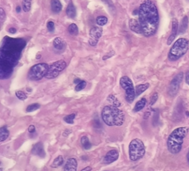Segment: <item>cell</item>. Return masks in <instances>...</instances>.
<instances>
[{"mask_svg": "<svg viewBox=\"0 0 189 171\" xmlns=\"http://www.w3.org/2000/svg\"><path fill=\"white\" fill-rule=\"evenodd\" d=\"M139 23L142 34L146 37L153 35L157 31L159 24L158 9L151 0H145L138 9Z\"/></svg>", "mask_w": 189, "mask_h": 171, "instance_id": "obj_1", "label": "cell"}, {"mask_svg": "<svg viewBox=\"0 0 189 171\" xmlns=\"http://www.w3.org/2000/svg\"><path fill=\"white\" fill-rule=\"evenodd\" d=\"M188 127H179L172 131L167 140V147L169 152L176 154L180 152L184 139L188 133Z\"/></svg>", "mask_w": 189, "mask_h": 171, "instance_id": "obj_2", "label": "cell"}, {"mask_svg": "<svg viewBox=\"0 0 189 171\" xmlns=\"http://www.w3.org/2000/svg\"><path fill=\"white\" fill-rule=\"evenodd\" d=\"M102 118L106 124L110 126H120L125 120L123 111L113 106L104 107L102 111Z\"/></svg>", "mask_w": 189, "mask_h": 171, "instance_id": "obj_3", "label": "cell"}, {"mask_svg": "<svg viewBox=\"0 0 189 171\" xmlns=\"http://www.w3.org/2000/svg\"><path fill=\"white\" fill-rule=\"evenodd\" d=\"M189 50V41L185 38H179L172 45L168 53L169 60L175 62L178 60L185 54Z\"/></svg>", "mask_w": 189, "mask_h": 171, "instance_id": "obj_4", "label": "cell"}, {"mask_svg": "<svg viewBox=\"0 0 189 171\" xmlns=\"http://www.w3.org/2000/svg\"><path fill=\"white\" fill-rule=\"evenodd\" d=\"M146 150L143 142L139 138L132 140L129 145V157L132 161H137L145 154Z\"/></svg>", "mask_w": 189, "mask_h": 171, "instance_id": "obj_5", "label": "cell"}, {"mask_svg": "<svg viewBox=\"0 0 189 171\" xmlns=\"http://www.w3.org/2000/svg\"><path fill=\"white\" fill-rule=\"evenodd\" d=\"M48 67L49 66L45 63H39L33 66L28 72V78L33 81L39 80L44 76H46Z\"/></svg>", "mask_w": 189, "mask_h": 171, "instance_id": "obj_6", "label": "cell"}, {"mask_svg": "<svg viewBox=\"0 0 189 171\" xmlns=\"http://www.w3.org/2000/svg\"><path fill=\"white\" fill-rule=\"evenodd\" d=\"M120 83L122 88L125 90L126 101L128 103H132L136 97V93L131 79L128 76H123L120 79Z\"/></svg>", "mask_w": 189, "mask_h": 171, "instance_id": "obj_7", "label": "cell"}, {"mask_svg": "<svg viewBox=\"0 0 189 171\" xmlns=\"http://www.w3.org/2000/svg\"><path fill=\"white\" fill-rule=\"evenodd\" d=\"M66 63L64 60H58L52 63L48 67L46 78L47 79H54L60 74L62 70L66 68Z\"/></svg>", "mask_w": 189, "mask_h": 171, "instance_id": "obj_8", "label": "cell"}, {"mask_svg": "<svg viewBox=\"0 0 189 171\" xmlns=\"http://www.w3.org/2000/svg\"><path fill=\"white\" fill-rule=\"evenodd\" d=\"M184 77L183 72H179L178 74H176L174 78L172 79V81L170 83L169 88H168V93L171 96H175L179 92L180 88V85Z\"/></svg>", "mask_w": 189, "mask_h": 171, "instance_id": "obj_9", "label": "cell"}, {"mask_svg": "<svg viewBox=\"0 0 189 171\" xmlns=\"http://www.w3.org/2000/svg\"><path fill=\"white\" fill-rule=\"evenodd\" d=\"M89 43L92 46L97 45L99 39L102 35V29L99 27H93L90 31Z\"/></svg>", "mask_w": 189, "mask_h": 171, "instance_id": "obj_10", "label": "cell"}, {"mask_svg": "<svg viewBox=\"0 0 189 171\" xmlns=\"http://www.w3.org/2000/svg\"><path fill=\"white\" fill-rule=\"evenodd\" d=\"M119 157V153L117 150H111L108 151L106 156L104 157L103 162L104 164H111V163L115 162Z\"/></svg>", "mask_w": 189, "mask_h": 171, "instance_id": "obj_11", "label": "cell"}, {"mask_svg": "<svg viewBox=\"0 0 189 171\" xmlns=\"http://www.w3.org/2000/svg\"><path fill=\"white\" fill-rule=\"evenodd\" d=\"M31 153L35 156L39 157L41 158H44L46 157V153L44 150L43 145L42 142H38L34 145L33 148L31 149Z\"/></svg>", "mask_w": 189, "mask_h": 171, "instance_id": "obj_12", "label": "cell"}, {"mask_svg": "<svg viewBox=\"0 0 189 171\" xmlns=\"http://www.w3.org/2000/svg\"><path fill=\"white\" fill-rule=\"evenodd\" d=\"M178 27H179V23L176 19H174L172 22V31L170 35L169 38L167 39V44L171 45L175 40V39L178 33Z\"/></svg>", "mask_w": 189, "mask_h": 171, "instance_id": "obj_13", "label": "cell"}, {"mask_svg": "<svg viewBox=\"0 0 189 171\" xmlns=\"http://www.w3.org/2000/svg\"><path fill=\"white\" fill-rule=\"evenodd\" d=\"M78 163L76 158H70L67 161L64 167V171H77Z\"/></svg>", "mask_w": 189, "mask_h": 171, "instance_id": "obj_14", "label": "cell"}, {"mask_svg": "<svg viewBox=\"0 0 189 171\" xmlns=\"http://www.w3.org/2000/svg\"><path fill=\"white\" fill-rule=\"evenodd\" d=\"M130 29L133 31L134 32L137 34H142L141 26L139 23V21L136 20V19H130L129 21Z\"/></svg>", "mask_w": 189, "mask_h": 171, "instance_id": "obj_15", "label": "cell"}, {"mask_svg": "<svg viewBox=\"0 0 189 171\" xmlns=\"http://www.w3.org/2000/svg\"><path fill=\"white\" fill-rule=\"evenodd\" d=\"M54 48L58 51H63L65 50L66 43L61 38H56L53 42Z\"/></svg>", "mask_w": 189, "mask_h": 171, "instance_id": "obj_16", "label": "cell"}, {"mask_svg": "<svg viewBox=\"0 0 189 171\" xmlns=\"http://www.w3.org/2000/svg\"><path fill=\"white\" fill-rule=\"evenodd\" d=\"M188 26V18L187 16H184L180 23L179 29H178V32L180 34H182L186 32Z\"/></svg>", "mask_w": 189, "mask_h": 171, "instance_id": "obj_17", "label": "cell"}, {"mask_svg": "<svg viewBox=\"0 0 189 171\" xmlns=\"http://www.w3.org/2000/svg\"><path fill=\"white\" fill-rule=\"evenodd\" d=\"M51 8L55 14H58L62 9V6L60 0H51Z\"/></svg>", "mask_w": 189, "mask_h": 171, "instance_id": "obj_18", "label": "cell"}, {"mask_svg": "<svg viewBox=\"0 0 189 171\" xmlns=\"http://www.w3.org/2000/svg\"><path fill=\"white\" fill-rule=\"evenodd\" d=\"M66 14L68 16V18H74L76 15V10L75 8V6L73 4V3L72 2L69 3V4H68L67 9H66Z\"/></svg>", "mask_w": 189, "mask_h": 171, "instance_id": "obj_19", "label": "cell"}, {"mask_svg": "<svg viewBox=\"0 0 189 171\" xmlns=\"http://www.w3.org/2000/svg\"><path fill=\"white\" fill-rule=\"evenodd\" d=\"M150 84L148 83H143V84H139L136 86L135 89V93L136 96H138L142 93H143L144 91H146L148 88H149Z\"/></svg>", "mask_w": 189, "mask_h": 171, "instance_id": "obj_20", "label": "cell"}, {"mask_svg": "<svg viewBox=\"0 0 189 171\" xmlns=\"http://www.w3.org/2000/svg\"><path fill=\"white\" fill-rule=\"evenodd\" d=\"M146 104V99L144 98H141L139 101L136 102V104L134 108V110H133L134 112H139V111L142 110L144 108V107H145Z\"/></svg>", "mask_w": 189, "mask_h": 171, "instance_id": "obj_21", "label": "cell"}, {"mask_svg": "<svg viewBox=\"0 0 189 171\" xmlns=\"http://www.w3.org/2000/svg\"><path fill=\"white\" fill-rule=\"evenodd\" d=\"M10 136V132L6 126L0 128V142L5 141Z\"/></svg>", "mask_w": 189, "mask_h": 171, "instance_id": "obj_22", "label": "cell"}, {"mask_svg": "<svg viewBox=\"0 0 189 171\" xmlns=\"http://www.w3.org/2000/svg\"><path fill=\"white\" fill-rule=\"evenodd\" d=\"M64 163V158L61 155H60L57 158L54 159V162L51 165V167L52 168H58V167L62 166Z\"/></svg>", "mask_w": 189, "mask_h": 171, "instance_id": "obj_23", "label": "cell"}, {"mask_svg": "<svg viewBox=\"0 0 189 171\" xmlns=\"http://www.w3.org/2000/svg\"><path fill=\"white\" fill-rule=\"evenodd\" d=\"M108 101L109 102L110 104H112V106L117 107V108H118V107L121 106V104H120V101L114 96V95H112V94L110 95V96L108 97Z\"/></svg>", "mask_w": 189, "mask_h": 171, "instance_id": "obj_24", "label": "cell"}, {"mask_svg": "<svg viewBox=\"0 0 189 171\" xmlns=\"http://www.w3.org/2000/svg\"><path fill=\"white\" fill-rule=\"evenodd\" d=\"M81 144L85 150H90L92 147V145L89 139L86 136H82L81 138Z\"/></svg>", "mask_w": 189, "mask_h": 171, "instance_id": "obj_25", "label": "cell"}, {"mask_svg": "<svg viewBox=\"0 0 189 171\" xmlns=\"http://www.w3.org/2000/svg\"><path fill=\"white\" fill-rule=\"evenodd\" d=\"M31 0H23L22 8L25 12H28L31 10Z\"/></svg>", "mask_w": 189, "mask_h": 171, "instance_id": "obj_26", "label": "cell"}, {"mask_svg": "<svg viewBox=\"0 0 189 171\" xmlns=\"http://www.w3.org/2000/svg\"><path fill=\"white\" fill-rule=\"evenodd\" d=\"M68 31H69V33L71 35H76L78 34V26H76V24L75 23H72L68 27Z\"/></svg>", "mask_w": 189, "mask_h": 171, "instance_id": "obj_27", "label": "cell"}, {"mask_svg": "<svg viewBox=\"0 0 189 171\" xmlns=\"http://www.w3.org/2000/svg\"><path fill=\"white\" fill-rule=\"evenodd\" d=\"M40 108V105L37 103H35V104H32L28 106L26 108V112H34L35 110H37Z\"/></svg>", "mask_w": 189, "mask_h": 171, "instance_id": "obj_28", "label": "cell"}, {"mask_svg": "<svg viewBox=\"0 0 189 171\" xmlns=\"http://www.w3.org/2000/svg\"><path fill=\"white\" fill-rule=\"evenodd\" d=\"M76 117L75 114H71L70 115H68V116H65L64 118V120L68 124H74V120Z\"/></svg>", "mask_w": 189, "mask_h": 171, "instance_id": "obj_29", "label": "cell"}, {"mask_svg": "<svg viewBox=\"0 0 189 171\" xmlns=\"http://www.w3.org/2000/svg\"><path fill=\"white\" fill-rule=\"evenodd\" d=\"M108 22V19L105 16H99L96 18V23L100 26H104Z\"/></svg>", "mask_w": 189, "mask_h": 171, "instance_id": "obj_30", "label": "cell"}, {"mask_svg": "<svg viewBox=\"0 0 189 171\" xmlns=\"http://www.w3.org/2000/svg\"><path fill=\"white\" fill-rule=\"evenodd\" d=\"M86 81H81L79 83H78L77 85L76 86V91H77V92H79V91H81L83 89H84L86 88Z\"/></svg>", "mask_w": 189, "mask_h": 171, "instance_id": "obj_31", "label": "cell"}, {"mask_svg": "<svg viewBox=\"0 0 189 171\" xmlns=\"http://www.w3.org/2000/svg\"><path fill=\"white\" fill-rule=\"evenodd\" d=\"M15 95H16V96H17V98H19L20 100H25L27 98L26 94L21 90L17 91V92H15Z\"/></svg>", "mask_w": 189, "mask_h": 171, "instance_id": "obj_32", "label": "cell"}, {"mask_svg": "<svg viewBox=\"0 0 189 171\" xmlns=\"http://www.w3.org/2000/svg\"><path fill=\"white\" fill-rule=\"evenodd\" d=\"M93 126L96 129H100L102 128V124L100 122L98 118H94V120L93 121Z\"/></svg>", "mask_w": 189, "mask_h": 171, "instance_id": "obj_33", "label": "cell"}, {"mask_svg": "<svg viewBox=\"0 0 189 171\" xmlns=\"http://www.w3.org/2000/svg\"><path fill=\"white\" fill-rule=\"evenodd\" d=\"M158 98V93H154L153 95H152L151 98H150V106H152L153 104H154L157 101Z\"/></svg>", "mask_w": 189, "mask_h": 171, "instance_id": "obj_34", "label": "cell"}, {"mask_svg": "<svg viewBox=\"0 0 189 171\" xmlns=\"http://www.w3.org/2000/svg\"><path fill=\"white\" fill-rule=\"evenodd\" d=\"M47 28L48 30V31H50V32H52V31H54L55 29V24L53 22H48L47 23Z\"/></svg>", "mask_w": 189, "mask_h": 171, "instance_id": "obj_35", "label": "cell"}, {"mask_svg": "<svg viewBox=\"0 0 189 171\" xmlns=\"http://www.w3.org/2000/svg\"><path fill=\"white\" fill-rule=\"evenodd\" d=\"M6 13L3 8H0V20L3 21L6 19Z\"/></svg>", "mask_w": 189, "mask_h": 171, "instance_id": "obj_36", "label": "cell"}, {"mask_svg": "<svg viewBox=\"0 0 189 171\" xmlns=\"http://www.w3.org/2000/svg\"><path fill=\"white\" fill-rule=\"evenodd\" d=\"M28 132L30 134H33L35 132V128L34 125H30L28 128Z\"/></svg>", "mask_w": 189, "mask_h": 171, "instance_id": "obj_37", "label": "cell"}, {"mask_svg": "<svg viewBox=\"0 0 189 171\" xmlns=\"http://www.w3.org/2000/svg\"><path fill=\"white\" fill-rule=\"evenodd\" d=\"M158 113L157 114H155L154 116V118H153V124L154 125H156L158 124Z\"/></svg>", "mask_w": 189, "mask_h": 171, "instance_id": "obj_38", "label": "cell"}, {"mask_svg": "<svg viewBox=\"0 0 189 171\" xmlns=\"http://www.w3.org/2000/svg\"><path fill=\"white\" fill-rule=\"evenodd\" d=\"M114 54V52H113L112 54H111V51H110L109 54H108V55H104V56L103 57V59H104V60H105V59H107L108 58H111Z\"/></svg>", "mask_w": 189, "mask_h": 171, "instance_id": "obj_39", "label": "cell"}, {"mask_svg": "<svg viewBox=\"0 0 189 171\" xmlns=\"http://www.w3.org/2000/svg\"><path fill=\"white\" fill-rule=\"evenodd\" d=\"M8 31L11 34H14L16 33V31H17V30H16L15 28H14V27H11V28H10L9 30H8Z\"/></svg>", "mask_w": 189, "mask_h": 171, "instance_id": "obj_40", "label": "cell"}, {"mask_svg": "<svg viewBox=\"0 0 189 171\" xmlns=\"http://www.w3.org/2000/svg\"><path fill=\"white\" fill-rule=\"evenodd\" d=\"M185 80L187 84L189 85V71H187L186 74V77H185Z\"/></svg>", "mask_w": 189, "mask_h": 171, "instance_id": "obj_41", "label": "cell"}, {"mask_svg": "<svg viewBox=\"0 0 189 171\" xmlns=\"http://www.w3.org/2000/svg\"><path fill=\"white\" fill-rule=\"evenodd\" d=\"M91 170H92V167L90 166H87L86 168L81 170V171H91Z\"/></svg>", "mask_w": 189, "mask_h": 171, "instance_id": "obj_42", "label": "cell"}, {"mask_svg": "<svg viewBox=\"0 0 189 171\" xmlns=\"http://www.w3.org/2000/svg\"><path fill=\"white\" fill-rule=\"evenodd\" d=\"M80 82H81V79H80L79 78H76V79H74V82L75 83H76V84H78V83H79Z\"/></svg>", "mask_w": 189, "mask_h": 171, "instance_id": "obj_43", "label": "cell"}, {"mask_svg": "<svg viewBox=\"0 0 189 171\" xmlns=\"http://www.w3.org/2000/svg\"><path fill=\"white\" fill-rule=\"evenodd\" d=\"M20 11H21V7H20L19 6L16 7V12L17 13H19Z\"/></svg>", "mask_w": 189, "mask_h": 171, "instance_id": "obj_44", "label": "cell"}, {"mask_svg": "<svg viewBox=\"0 0 189 171\" xmlns=\"http://www.w3.org/2000/svg\"><path fill=\"white\" fill-rule=\"evenodd\" d=\"M82 159L84 161H87L88 160V157H86V156H84V157H82Z\"/></svg>", "mask_w": 189, "mask_h": 171, "instance_id": "obj_45", "label": "cell"}, {"mask_svg": "<svg viewBox=\"0 0 189 171\" xmlns=\"http://www.w3.org/2000/svg\"><path fill=\"white\" fill-rule=\"evenodd\" d=\"M187 160H188V162L189 163V151H188V153L187 154Z\"/></svg>", "mask_w": 189, "mask_h": 171, "instance_id": "obj_46", "label": "cell"}, {"mask_svg": "<svg viewBox=\"0 0 189 171\" xmlns=\"http://www.w3.org/2000/svg\"><path fill=\"white\" fill-rule=\"evenodd\" d=\"M2 170H3V169H2V168H0V171H2Z\"/></svg>", "mask_w": 189, "mask_h": 171, "instance_id": "obj_47", "label": "cell"}, {"mask_svg": "<svg viewBox=\"0 0 189 171\" xmlns=\"http://www.w3.org/2000/svg\"><path fill=\"white\" fill-rule=\"evenodd\" d=\"M188 2H189V0H188Z\"/></svg>", "mask_w": 189, "mask_h": 171, "instance_id": "obj_48", "label": "cell"}]
</instances>
